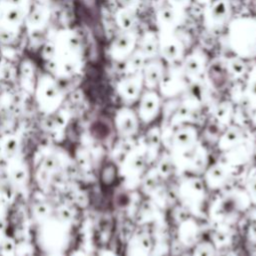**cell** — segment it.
Returning a JSON list of instances; mask_svg holds the SVG:
<instances>
[{
	"instance_id": "obj_13",
	"label": "cell",
	"mask_w": 256,
	"mask_h": 256,
	"mask_svg": "<svg viewBox=\"0 0 256 256\" xmlns=\"http://www.w3.org/2000/svg\"><path fill=\"white\" fill-rule=\"evenodd\" d=\"M145 57L142 55L140 51L132 54L128 60L127 68L130 72H137L139 69H141L144 65Z\"/></svg>"
},
{
	"instance_id": "obj_1",
	"label": "cell",
	"mask_w": 256,
	"mask_h": 256,
	"mask_svg": "<svg viewBox=\"0 0 256 256\" xmlns=\"http://www.w3.org/2000/svg\"><path fill=\"white\" fill-rule=\"evenodd\" d=\"M232 42L235 50L251 55L256 51V23L247 20L235 23L232 30Z\"/></svg>"
},
{
	"instance_id": "obj_3",
	"label": "cell",
	"mask_w": 256,
	"mask_h": 256,
	"mask_svg": "<svg viewBox=\"0 0 256 256\" xmlns=\"http://www.w3.org/2000/svg\"><path fill=\"white\" fill-rule=\"evenodd\" d=\"M135 43V37L130 32H124L120 34L114 41L111 51L115 58L123 59L129 55L132 51Z\"/></svg>"
},
{
	"instance_id": "obj_14",
	"label": "cell",
	"mask_w": 256,
	"mask_h": 256,
	"mask_svg": "<svg viewBox=\"0 0 256 256\" xmlns=\"http://www.w3.org/2000/svg\"><path fill=\"white\" fill-rule=\"evenodd\" d=\"M228 69L234 75H242L246 71V66L245 63L239 58H233L228 62Z\"/></svg>"
},
{
	"instance_id": "obj_18",
	"label": "cell",
	"mask_w": 256,
	"mask_h": 256,
	"mask_svg": "<svg viewBox=\"0 0 256 256\" xmlns=\"http://www.w3.org/2000/svg\"><path fill=\"white\" fill-rule=\"evenodd\" d=\"M198 1H200V2H208L209 0H198Z\"/></svg>"
},
{
	"instance_id": "obj_9",
	"label": "cell",
	"mask_w": 256,
	"mask_h": 256,
	"mask_svg": "<svg viewBox=\"0 0 256 256\" xmlns=\"http://www.w3.org/2000/svg\"><path fill=\"white\" fill-rule=\"evenodd\" d=\"M116 21L120 28H122L123 30H129L133 27L135 23V17L132 13V10L122 8L117 12Z\"/></svg>"
},
{
	"instance_id": "obj_17",
	"label": "cell",
	"mask_w": 256,
	"mask_h": 256,
	"mask_svg": "<svg viewBox=\"0 0 256 256\" xmlns=\"http://www.w3.org/2000/svg\"><path fill=\"white\" fill-rule=\"evenodd\" d=\"M250 92H251V95H253L254 97H256V79H254V80L251 82V85H250Z\"/></svg>"
},
{
	"instance_id": "obj_12",
	"label": "cell",
	"mask_w": 256,
	"mask_h": 256,
	"mask_svg": "<svg viewBox=\"0 0 256 256\" xmlns=\"http://www.w3.org/2000/svg\"><path fill=\"white\" fill-rule=\"evenodd\" d=\"M158 19L162 25L166 27L172 26L176 20L174 9L171 6H163L158 12Z\"/></svg>"
},
{
	"instance_id": "obj_11",
	"label": "cell",
	"mask_w": 256,
	"mask_h": 256,
	"mask_svg": "<svg viewBox=\"0 0 256 256\" xmlns=\"http://www.w3.org/2000/svg\"><path fill=\"white\" fill-rule=\"evenodd\" d=\"M117 178V169L113 163H107L103 166L100 172V180L103 185L110 186Z\"/></svg>"
},
{
	"instance_id": "obj_2",
	"label": "cell",
	"mask_w": 256,
	"mask_h": 256,
	"mask_svg": "<svg viewBox=\"0 0 256 256\" xmlns=\"http://www.w3.org/2000/svg\"><path fill=\"white\" fill-rule=\"evenodd\" d=\"M159 49L162 56L169 62L178 60L182 54L181 44L175 37L171 35H165L159 42Z\"/></svg>"
},
{
	"instance_id": "obj_6",
	"label": "cell",
	"mask_w": 256,
	"mask_h": 256,
	"mask_svg": "<svg viewBox=\"0 0 256 256\" xmlns=\"http://www.w3.org/2000/svg\"><path fill=\"white\" fill-rule=\"evenodd\" d=\"M163 76V67L159 62H152L149 63L145 67L144 72V80L147 85L150 87L155 86Z\"/></svg>"
},
{
	"instance_id": "obj_7",
	"label": "cell",
	"mask_w": 256,
	"mask_h": 256,
	"mask_svg": "<svg viewBox=\"0 0 256 256\" xmlns=\"http://www.w3.org/2000/svg\"><path fill=\"white\" fill-rule=\"evenodd\" d=\"M158 42L154 34L147 33L141 42V49L139 50L142 55L146 57H153L158 50Z\"/></svg>"
},
{
	"instance_id": "obj_16",
	"label": "cell",
	"mask_w": 256,
	"mask_h": 256,
	"mask_svg": "<svg viewBox=\"0 0 256 256\" xmlns=\"http://www.w3.org/2000/svg\"><path fill=\"white\" fill-rule=\"evenodd\" d=\"M188 0H170V2L175 6H184L187 4Z\"/></svg>"
},
{
	"instance_id": "obj_4",
	"label": "cell",
	"mask_w": 256,
	"mask_h": 256,
	"mask_svg": "<svg viewBox=\"0 0 256 256\" xmlns=\"http://www.w3.org/2000/svg\"><path fill=\"white\" fill-rule=\"evenodd\" d=\"M229 14V5L226 0L214 1L208 10V18L213 24H222Z\"/></svg>"
},
{
	"instance_id": "obj_15",
	"label": "cell",
	"mask_w": 256,
	"mask_h": 256,
	"mask_svg": "<svg viewBox=\"0 0 256 256\" xmlns=\"http://www.w3.org/2000/svg\"><path fill=\"white\" fill-rule=\"evenodd\" d=\"M119 2L123 6V8L130 9V10L134 9L139 4V0H119Z\"/></svg>"
},
{
	"instance_id": "obj_10",
	"label": "cell",
	"mask_w": 256,
	"mask_h": 256,
	"mask_svg": "<svg viewBox=\"0 0 256 256\" xmlns=\"http://www.w3.org/2000/svg\"><path fill=\"white\" fill-rule=\"evenodd\" d=\"M202 62L203 61H202L201 57L196 54L188 56L184 62L185 71L189 75H193V76L198 75L202 70V66H203Z\"/></svg>"
},
{
	"instance_id": "obj_5",
	"label": "cell",
	"mask_w": 256,
	"mask_h": 256,
	"mask_svg": "<svg viewBox=\"0 0 256 256\" xmlns=\"http://www.w3.org/2000/svg\"><path fill=\"white\" fill-rule=\"evenodd\" d=\"M141 80V75H136L131 78L123 80L119 85V90L122 93V95L128 99L135 98L140 91Z\"/></svg>"
},
{
	"instance_id": "obj_8",
	"label": "cell",
	"mask_w": 256,
	"mask_h": 256,
	"mask_svg": "<svg viewBox=\"0 0 256 256\" xmlns=\"http://www.w3.org/2000/svg\"><path fill=\"white\" fill-rule=\"evenodd\" d=\"M158 102H159V100L155 93H152V92L146 93L143 96L142 101H141V105H140L141 113L144 116L152 115L158 107Z\"/></svg>"
}]
</instances>
